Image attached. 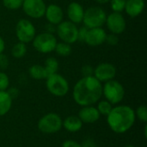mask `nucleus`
<instances>
[{"label": "nucleus", "instance_id": "nucleus-23", "mask_svg": "<svg viewBox=\"0 0 147 147\" xmlns=\"http://www.w3.org/2000/svg\"><path fill=\"white\" fill-rule=\"evenodd\" d=\"M55 53L61 57H67L71 53V44H68L66 42H57L55 49H54Z\"/></svg>", "mask_w": 147, "mask_h": 147}, {"label": "nucleus", "instance_id": "nucleus-15", "mask_svg": "<svg viewBox=\"0 0 147 147\" xmlns=\"http://www.w3.org/2000/svg\"><path fill=\"white\" fill-rule=\"evenodd\" d=\"M78 116L79 117V119L82 121L83 123L92 124V123L96 122L100 119L101 115L99 114L96 107H94L93 105H90V106L82 107V109L78 112Z\"/></svg>", "mask_w": 147, "mask_h": 147}, {"label": "nucleus", "instance_id": "nucleus-18", "mask_svg": "<svg viewBox=\"0 0 147 147\" xmlns=\"http://www.w3.org/2000/svg\"><path fill=\"white\" fill-rule=\"evenodd\" d=\"M83 124L78 115H70L63 121L62 127L69 133H77L82 129Z\"/></svg>", "mask_w": 147, "mask_h": 147}, {"label": "nucleus", "instance_id": "nucleus-32", "mask_svg": "<svg viewBox=\"0 0 147 147\" xmlns=\"http://www.w3.org/2000/svg\"><path fill=\"white\" fill-rule=\"evenodd\" d=\"M87 31H88V28H86L85 26H83V27L79 28H78V40H79L81 42H84Z\"/></svg>", "mask_w": 147, "mask_h": 147}, {"label": "nucleus", "instance_id": "nucleus-7", "mask_svg": "<svg viewBox=\"0 0 147 147\" xmlns=\"http://www.w3.org/2000/svg\"><path fill=\"white\" fill-rule=\"evenodd\" d=\"M34 48L40 53H49L53 52L57 44V38L53 34L44 32L35 34L32 40Z\"/></svg>", "mask_w": 147, "mask_h": 147}, {"label": "nucleus", "instance_id": "nucleus-30", "mask_svg": "<svg viewBox=\"0 0 147 147\" xmlns=\"http://www.w3.org/2000/svg\"><path fill=\"white\" fill-rule=\"evenodd\" d=\"M9 59L7 57L6 54H4L3 53H0V69L4 71L9 67Z\"/></svg>", "mask_w": 147, "mask_h": 147}, {"label": "nucleus", "instance_id": "nucleus-27", "mask_svg": "<svg viewBox=\"0 0 147 147\" xmlns=\"http://www.w3.org/2000/svg\"><path fill=\"white\" fill-rule=\"evenodd\" d=\"M135 111V116L140 121L146 123L147 122V108L146 105H140L137 108Z\"/></svg>", "mask_w": 147, "mask_h": 147}, {"label": "nucleus", "instance_id": "nucleus-16", "mask_svg": "<svg viewBox=\"0 0 147 147\" xmlns=\"http://www.w3.org/2000/svg\"><path fill=\"white\" fill-rule=\"evenodd\" d=\"M84 14V7L78 2H71L69 3L67 7V16L69 21L75 23L79 24L83 22Z\"/></svg>", "mask_w": 147, "mask_h": 147}, {"label": "nucleus", "instance_id": "nucleus-28", "mask_svg": "<svg viewBox=\"0 0 147 147\" xmlns=\"http://www.w3.org/2000/svg\"><path fill=\"white\" fill-rule=\"evenodd\" d=\"M9 86V78L8 75L3 71H0V90H7Z\"/></svg>", "mask_w": 147, "mask_h": 147}, {"label": "nucleus", "instance_id": "nucleus-13", "mask_svg": "<svg viewBox=\"0 0 147 147\" xmlns=\"http://www.w3.org/2000/svg\"><path fill=\"white\" fill-rule=\"evenodd\" d=\"M106 31L102 28H88L84 42L90 47H98L105 42Z\"/></svg>", "mask_w": 147, "mask_h": 147}, {"label": "nucleus", "instance_id": "nucleus-3", "mask_svg": "<svg viewBox=\"0 0 147 147\" xmlns=\"http://www.w3.org/2000/svg\"><path fill=\"white\" fill-rule=\"evenodd\" d=\"M106 11L99 6H91L84 10L83 23L88 28H102L106 22Z\"/></svg>", "mask_w": 147, "mask_h": 147}, {"label": "nucleus", "instance_id": "nucleus-20", "mask_svg": "<svg viewBox=\"0 0 147 147\" xmlns=\"http://www.w3.org/2000/svg\"><path fill=\"white\" fill-rule=\"evenodd\" d=\"M28 73L32 78L36 80L46 79L47 78L44 65H33L32 66H30L28 69Z\"/></svg>", "mask_w": 147, "mask_h": 147}, {"label": "nucleus", "instance_id": "nucleus-11", "mask_svg": "<svg viewBox=\"0 0 147 147\" xmlns=\"http://www.w3.org/2000/svg\"><path fill=\"white\" fill-rule=\"evenodd\" d=\"M105 24L107 25L109 30L115 34H122L127 28L125 17L121 13L118 12H112L111 14L107 16Z\"/></svg>", "mask_w": 147, "mask_h": 147}, {"label": "nucleus", "instance_id": "nucleus-5", "mask_svg": "<svg viewBox=\"0 0 147 147\" xmlns=\"http://www.w3.org/2000/svg\"><path fill=\"white\" fill-rule=\"evenodd\" d=\"M46 82V86L49 93L54 96L62 97L65 96L69 91V83L68 81L60 74L54 73L47 77Z\"/></svg>", "mask_w": 147, "mask_h": 147}, {"label": "nucleus", "instance_id": "nucleus-26", "mask_svg": "<svg viewBox=\"0 0 147 147\" xmlns=\"http://www.w3.org/2000/svg\"><path fill=\"white\" fill-rule=\"evenodd\" d=\"M23 0H3V6L11 10H16L22 8Z\"/></svg>", "mask_w": 147, "mask_h": 147}, {"label": "nucleus", "instance_id": "nucleus-35", "mask_svg": "<svg viewBox=\"0 0 147 147\" xmlns=\"http://www.w3.org/2000/svg\"><path fill=\"white\" fill-rule=\"evenodd\" d=\"M7 92L9 93V95L10 96V97H11L12 99L16 98V97L18 96V93H19L18 90L16 89V88H10L9 90H7Z\"/></svg>", "mask_w": 147, "mask_h": 147}, {"label": "nucleus", "instance_id": "nucleus-12", "mask_svg": "<svg viewBox=\"0 0 147 147\" xmlns=\"http://www.w3.org/2000/svg\"><path fill=\"white\" fill-rule=\"evenodd\" d=\"M116 75V68L111 63H101L94 68L93 76L101 83H106L115 78Z\"/></svg>", "mask_w": 147, "mask_h": 147}, {"label": "nucleus", "instance_id": "nucleus-37", "mask_svg": "<svg viewBox=\"0 0 147 147\" xmlns=\"http://www.w3.org/2000/svg\"><path fill=\"white\" fill-rule=\"evenodd\" d=\"M96 3H100V4H105V3H109V1L110 0H95Z\"/></svg>", "mask_w": 147, "mask_h": 147}, {"label": "nucleus", "instance_id": "nucleus-24", "mask_svg": "<svg viewBox=\"0 0 147 147\" xmlns=\"http://www.w3.org/2000/svg\"><path fill=\"white\" fill-rule=\"evenodd\" d=\"M96 108L97 109V110H98V112H99V114L101 115L107 116L110 113V111L112 110L113 105L109 101H107L105 99V100L98 101L97 102V106Z\"/></svg>", "mask_w": 147, "mask_h": 147}, {"label": "nucleus", "instance_id": "nucleus-10", "mask_svg": "<svg viewBox=\"0 0 147 147\" xmlns=\"http://www.w3.org/2000/svg\"><path fill=\"white\" fill-rule=\"evenodd\" d=\"M46 7L44 0H23L22 5L24 13L33 19H39L44 16Z\"/></svg>", "mask_w": 147, "mask_h": 147}, {"label": "nucleus", "instance_id": "nucleus-29", "mask_svg": "<svg viewBox=\"0 0 147 147\" xmlns=\"http://www.w3.org/2000/svg\"><path fill=\"white\" fill-rule=\"evenodd\" d=\"M105 42H107L110 46H115L119 42V38L117 36V34H112L111 33L109 34H107Z\"/></svg>", "mask_w": 147, "mask_h": 147}, {"label": "nucleus", "instance_id": "nucleus-4", "mask_svg": "<svg viewBox=\"0 0 147 147\" xmlns=\"http://www.w3.org/2000/svg\"><path fill=\"white\" fill-rule=\"evenodd\" d=\"M102 96L112 105H116L124 99L125 89L120 82L112 79L102 85Z\"/></svg>", "mask_w": 147, "mask_h": 147}, {"label": "nucleus", "instance_id": "nucleus-22", "mask_svg": "<svg viewBox=\"0 0 147 147\" xmlns=\"http://www.w3.org/2000/svg\"><path fill=\"white\" fill-rule=\"evenodd\" d=\"M27 53V46L25 43L17 42L16 43L11 49V55L16 59H22Z\"/></svg>", "mask_w": 147, "mask_h": 147}, {"label": "nucleus", "instance_id": "nucleus-21", "mask_svg": "<svg viewBox=\"0 0 147 147\" xmlns=\"http://www.w3.org/2000/svg\"><path fill=\"white\" fill-rule=\"evenodd\" d=\"M44 68L46 70L47 77H49L52 74L57 73L59 69V62L58 60L53 57H49L46 59Z\"/></svg>", "mask_w": 147, "mask_h": 147}, {"label": "nucleus", "instance_id": "nucleus-9", "mask_svg": "<svg viewBox=\"0 0 147 147\" xmlns=\"http://www.w3.org/2000/svg\"><path fill=\"white\" fill-rule=\"evenodd\" d=\"M36 34V30L34 24L28 19H20L16 26V35L20 42L29 43Z\"/></svg>", "mask_w": 147, "mask_h": 147}, {"label": "nucleus", "instance_id": "nucleus-33", "mask_svg": "<svg viewBox=\"0 0 147 147\" xmlns=\"http://www.w3.org/2000/svg\"><path fill=\"white\" fill-rule=\"evenodd\" d=\"M62 147H83L81 144H79L78 142L72 140H67L63 142Z\"/></svg>", "mask_w": 147, "mask_h": 147}, {"label": "nucleus", "instance_id": "nucleus-25", "mask_svg": "<svg viewBox=\"0 0 147 147\" xmlns=\"http://www.w3.org/2000/svg\"><path fill=\"white\" fill-rule=\"evenodd\" d=\"M127 0H110V7L113 12L121 13L125 9Z\"/></svg>", "mask_w": 147, "mask_h": 147}, {"label": "nucleus", "instance_id": "nucleus-8", "mask_svg": "<svg viewBox=\"0 0 147 147\" xmlns=\"http://www.w3.org/2000/svg\"><path fill=\"white\" fill-rule=\"evenodd\" d=\"M56 32L59 38L63 42L71 45L78 41V28L77 27V24L70 21H62L59 24H58Z\"/></svg>", "mask_w": 147, "mask_h": 147}, {"label": "nucleus", "instance_id": "nucleus-36", "mask_svg": "<svg viewBox=\"0 0 147 147\" xmlns=\"http://www.w3.org/2000/svg\"><path fill=\"white\" fill-rule=\"evenodd\" d=\"M4 49H5V42H4V40L3 39V37L0 36V53H3Z\"/></svg>", "mask_w": 147, "mask_h": 147}, {"label": "nucleus", "instance_id": "nucleus-17", "mask_svg": "<svg viewBox=\"0 0 147 147\" xmlns=\"http://www.w3.org/2000/svg\"><path fill=\"white\" fill-rule=\"evenodd\" d=\"M145 9L144 0H127L125 5V11L130 17L139 16Z\"/></svg>", "mask_w": 147, "mask_h": 147}, {"label": "nucleus", "instance_id": "nucleus-38", "mask_svg": "<svg viewBox=\"0 0 147 147\" xmlns=\"http://www.w3.org/2000/svg\"><path fill=\"white\" fill-rule=\"evenodd\" d=\"M146 129H147V126L146 125L145 126V132H144V134H145V137L146 138Z\"/></svg>", "mask_w": 147, "mask_h": 147}, {"label": "nucleus", "instance_id": "nucleus-14", "mask_svg": "<svg viewBox=\"0 0 147 147\" xmlns=\"http://www.w3.org/2000/svg\"><path fill=\"white\" fill-rule=\"evenodd\" d=\"M47 22L53 25L59 24L64 19V11L62 8L55 3H51L46 7V11L44 15Z\"/></svg>", "mask_w": 147, "mask_h": 147}, {"label": "nucleus", "instance_id": "nucleus-1", "mask_svg": "<svg viewBox=\"0 0 147 147\" xmlns=\"http://www.w3.org/2000/svg\"><path fill=\"white\" fill-rule=\"evenodd\" d=\"M102 96V84L94 76L83 77L74 85L72 96L75 102L81 106L96 103Z\"/></svg>", "mask_w": 147, "mask_h": 147}, {"label": "nucleus", "instance_id": "nucleus-39", "mask_svg": "<svg viewBox=\"0 0 147 147\" xmlns=\"http://www.w3.org/2000/svg\"><path fill=\"white\" fill-rule=\"evenodd\" d=\"M124 147H135L134 146H133V145H127V146H126Z\"/></svg>", "mask_w": 147, "mask_h": 147}, {"label": "nucleus", "instance_id": "nucleus-19", "mask_svg": "<svg viewBox=\"0 0 147 147\" xmlns=\"http://www.w3.org/2000/svg\"><path fill=\"white\" fill-rule=\"evenodd\" d=\"M12 101L13 99L7 90H0V116H3L9 113L12 106Z\"/></svg>", "mask_w": 147, "mask_h": 147}, {"label": "nucleus", "instance_id": "nucleus-34", "mask_svg": "<svg viewBox=\"0 0 147 147\" xmlns=\"http://www.w3.org/2000/svg\"><path fill=\"white\" fill-rule=\"evenodd\" d=\"M81 145L83 147H97L95 141L91 139H87V140H84V142Z\"/></svg>", "mask_w": 147, "mask_h": 147}, {"label": "nucleus", "instance_id": "nucleus-31", "mask_svg": "<svg viewBox=\"0 0 147 147\" xmlns=\"http://www.w3.org/2000/svg\"><path fill=\"white\" fill-rule=\"evenodd\" d=\"M83 77H90L94 74V68L90 65H84L81 70Z\"/></svg>", "mask_w": 147, "mask_h": 147}, {"label": "nucleus", "instance_id": "nucleus-2", "mask_svg": "<svg viewBox=\"0 0 147 147\" xmlns=\"http://www.w3.org/2000/svg\"><path fill=\"white\" fill-rule=\"evenodd\" d=\"M134 109L128 105H117L113 107L107 115L109 128L115 134H122L129 131L135 123Z\"/></svg>", "mask_w": 147, "mask_h": 147}, {"label": "nucleus", "instance_id": "nucleus-6", "mask_svg": "<svg viewBox=\"0 0 147 147\" xmlns=\"http://www.w3.org/2000/svg\"><path fill=\"white\" fill-rule=\"evenodd\" d=\"M63 120L56 113H47L43 115L37 123L39 130L45 134H56L62 128Z\"/></svg>", "mask_w": 147, "mask_h": 147}]
</instances>
